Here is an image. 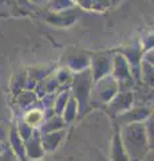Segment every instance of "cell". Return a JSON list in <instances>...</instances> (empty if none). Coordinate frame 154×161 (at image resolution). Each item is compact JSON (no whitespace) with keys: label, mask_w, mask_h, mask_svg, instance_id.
I'll use <instances>...</instances> for the list:
<instances>
[{"label":"cell","mask_w":154,"mask_h":161,"mask_svg":"<svg viewBox=\"0 0 154 161\" xmlns=\"http://www.w3.org/2000/svg\"><path fill=\"white\" fill-rule=\"evenodd\" d=\"M47 7H48V12H56L75 7V3H74V0H48Z\"/></svg>","instance_id":"16"},{"label":"cell","mask_w":154,"mask_h":161,"mask_svg":"<svg viewBox=\"0 0 154 161\" xmlns=\"http://www.w3.org/2000/svg\"><path fill=\"white\" fill-rule=\"evenodd\" d=\"M77 113H78V103L72 97H70V99H68V102L66 103V106H64L63 112H62L63 119L66 121V122H71V121L77 117Z\"/></svg>","instance_id":"15"},{"label":"cell","mask_w":154,"mask_h":161,"mask_svg":"<svg viewBox=\"0 0 154 161\" xmlns=\"http://www.w3.org/2000/svg\"><path fill=\"white\" fill-rule=\"evenodd\" d=\"M74 3H77V0H74Z\"/></svg>","instance_id":"23"},{"label":"cell","mask_w":154,"mask_h":161,"mask_svg":"<svg viewBox=\"0 0 154 161\" xmlns=\"http://www.w3.org/2000/svg\"><path fill=\"white\" fill-rule=\"evenodd\" d=\"M3 136H4V125L0 124V140L3 138Z\"/></svg>","instance_id":"22"},{"label":"cell","mask_w":154,"mask_h":161,"mask_svg":"<svg viewBox=\"0 0 154 161\" xmlns=\"http://www.w3.org/2000/svg\"><path fill=\"white\" fill-rule=\"evenodd\" d=\"M93 87V78L90 74V70H84L82 73L74 74L71 80V90L74 94V99L77 101L78 108L81 110H84L90 101Z\"/></svg>","instance_id":"2"},{"label":"cell","mask_w":154,"mask_h":161,"mask_svg":"<svg viewBox=\"0 0 154 161\" xmlns=\"http://www.w3.org/2000/svg\"><path fill=\"white\" fill-rule=\"evenodd\" d=\"M28 3L35 8V7H44L48 4V0H28Z\"/></svg>","instance_id":"20"},{"label":"cell","mask_w":154,"mask_h":161,"mask_svg":"<svg viewBox=\"0 0 154 161\" xmlns=\"http://www.w3.org/2000/svg\"><path fill=\"white\" fill-rule=\"evenodd\" d=\"M63 66L70 70L72 74L82 73L90 67V55L83 51H70L66 54Z\"/></svg>","instance_id":"7"},{"label":"cell","mask_w":154,"mask_h":161,"mask_svg":"<svg viewBox=\"0 0 154 161\" xmlns=\"http://www.w3.org/2000/svg\"><path fill=\"white\" fill-rule=\"evenodd\" d=\"M68 99H70V92H67V90H63V92H61L56 95L55 101H54V109L58 112V114H62Z\"/></svg>","instance_id":"19"},{"label":"cell","mask_w":154,"mask_h":161,"mask_svg":"<svg viewBox=\"0 0 154 161\" xmlns=\"http://www.w3.org/2000/svg\"><path fill=\"white\" fill-rule=\"evenodd\" d=\"M75 6L90 12H105L110 8L109 0H77Z\"/></svg>","instance_id":"11"},{"label":"cell","mask_w":154,"mask_h":161,"mask_svg":"<svg viewBox=\"0 0 154 161\" xmlns=\"http://www.w3.org/2000/svg\"><path fill=\"white\" fill-rule=\"evenodd\" d=\"M131 102H133V93L130 90H125V92L118 93L107 105H109V110L111 112V114L121 115L122 113H125L130 109Z\"/></svg>","instance_id":"9"},{"label":"cell","mask_w":154,"mask_h":161,"mask_svg":"<svg viewBox=\"0 0 154 161\" xmlns=\"http://www.w3.org/2000/svg\"><path fill=\"white\" fill-rule=\"evenodd\" d=\"M150 117V109L147 108H135V109H129L127 112L118 115V121H122L125 125L129 124H137L141 121Z\"/></svg>","instance_id":"10"},{"label":"cell","mask_w":154,"mask_h":161,"mask_svg":"<svg viewBox=\"0 0 154 161\" xmlns=\"http://www.w3.org/2000/svg\"><path fill=\"white\" fill-rule=\"evenodd\" d=\"M9 86H11V92L15 95L24 92V90H26V86H27V70H22V71L15 73L11 78Z\"/></svg>","instance_id":"12"},{"label":"cell","mask_w":154,"mask_h":161,"mask_svg":"<svg viewBox=\"0 0 154 161\" xmlns=\"http://www.w3.org/2000/svg\"><path fill=\"white\" fill-rule=\"evenodd\" d=\"M64 137V132L63 130H56V132H50L46 133V136L43 137V145L47 148H54L58 147V144L61 142Z\"/></svg>","instance_id":"14"},{"label":"cell","mask_w":154,"mask_h":161,"mask_svg":"<svg viewBox=\"0 0 154 161\" xmlns=\"http://www.w3.org/2000/svg\"><path fill=\"white\" fill-rule=\"evenodd\" d=\"M110 75L118 82L119 89L122 86H130L133 83V75H131V69L127 60L122 57L119 53L113 54V60H111V71Z\"/></svg>","instance_id":"4"},{"label":"cell","mask_w":154,"mask_h":161,"mask_svg":"<svg viewBox=\"0 0 154 161\" xmlns=\"http://www.w3.org/2000/svg\"><path fill=\"white\" fill-rule=\"evenodd\" d=\"M123 2V0H109V4H110V8L111 7H117V6H119Z\"/></svg>","instance_id":"21"},{"label":"cell","mask_w":154,"mask_h":161,"mask_svg":"<svg viewBox=\"0 0 154 161\" xmlns=\"http://www.w3.org/2000/svg\"><path fill=\"white\" fill-rule=\"evenodd\" d=\"M55 71V66L52 64H39V66H34L27 69V86L26 90H32L36 87L40 80Z\"/></svg>","instance_id":"8"},{"label":"cell","mask_w":154,"mask_h":161,"mask_svg":"<svg viewBox=\"0 0 154 161\" xmlns=\"http://www.w3.org/2000/svg\"><path fill=\"white\" fill-rule=\"evenodd\" d=\"M122 145L127 149L129 154H143L147 148V136L145 132V125L141 122L125 125L122 129Z\"/></svg>","instance_id":"1"},{"label":"cell","mask_w":154,"mask_h":161,"mask_svg":"<svg viewBox=\"0 0 154 161\" xmlns=\"http://www.w3.org/2000/svg\"><path fill=\"white\" fill-rule=\"evenodd\" d=\"M54 74H55V77H56V80H58L59 86H64V85L67 86V85H71L74 74L68 69L64 67V66H62L61 69H58L56 71H54Z\"/></svg>","instance_id":"17"},{"label":"cell","mask_w":154,"mask_h":161,"mask_svg":"<svg viewBox=\"0 0 154 161\" xmlns=\"http://www.w3.org/2000/svg\"><path fill=\"white\" fill-rule=\"evenodd\" d=\"M111 60H113V54H94L90 55V74L93 78V83L97 82L106 75H110L111 71Z\"/></svg>","instance_id":"6"},{"label":"cell","mask_w":154,"mask_h":161,"mask_svg":"<svg viewBox=\"0 0 154 161\" xmlns=\"http://www.w3.org/2000/svg\"><path fill=\"white\" fill-rule=\"evenodd\" d=\"M44 121V112L42 109H31L24 115V124L28 125L31 129L40 126Z\"/></svg>","instance_id":"13"},{"label":"cell","mask_w":154,"mask_h":161,"mask_svg":"<svg viewBox=\"0 0 154 161\" xmlns=\"http://www.w3.org/2000/svg\"><path fill=\"white\" fill-rule=\"evenodd\" d=\"M81 8L71 7L67 9H63V11H56V12H48L46 15V23L51 24L54 27H59V28H68L72 27L81 16Z\"/></svg>","instance_id":"5"},{"label":"cell","mask_w":154,"mask_h":161,"mask_svg":"<svg viewBox=\"0 0 154 161\" xmlns=\"http://www.w3.org/2000/svg\"><path fill=\"white\" fill-rule=\"evenodd\" d=\"M22 11L18 7L16 0H0V14L3 15H16Z\"/></svg>","instance_id":"18"},{"label":"cell","mask_w":154,"mask_h":161,"mask_svg":"<svg viewBox=\"0 0 154 161\" xmlns=\"http://www.w3.org/2000/svg\"><path fill=\"white\" fill-rule=\"evenodd\" d=\"M119 85L111 75H106L93 83L90 97L93 101H99L101 103H109L119 93Z\"/></svg>","instance_id":"3"}]
</instances>
